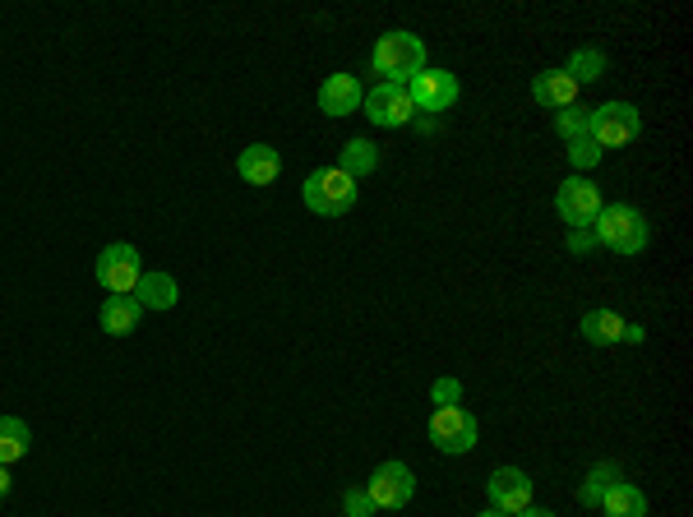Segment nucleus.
Listing matches in <instances>:
<instances>
[{"instance_id":"0eeeda50","label":"nucleus","mask_w":693,"mask_h":517,"mask_svg":"<svg viewBox=\"0 0 693 517\" xmlns=\"http://www.w3.org/2000/svg\"><path fill=\"white\" fill-rule=\"evenodd\" d=\"M139 277H144V264H139V250L135 245L116 241V245H107V250L97 254V282L112 296H130Z\"/></svg>"},{"instance_id":"aec40b11","label":"nucleus","mask_w":693,"mask_h":517,"mask_svg":"<svg viewBox=\"0 0 693 517\" xmlns=\"http://www.w3.org/2000/svg\"><path fill=\"white\" fill-rule=\"evenodd\" d=\"M375 167H379V152H375V144H370V139H351V144L343 148V162H338V171H343V176L361 180V176H370Z\"/></svg>"},{"instance_id":"5701e85b","label":"nucleus","mask_w":693,"mask_h":517,"mask_svg":"<svg viewBox=\"0 0 693 517\" xmlns=\"http://www.w3.org/2000/svg\"><path fill=\"white\" fill-rule=\"evenodd\" d=\"M555 129L564 139H582L587 129H592V107H578V102H574V107L555 112Z\"/></svg>"},{"instance_id":"b1692460","label":"nucleus","mask_w":693,"mask_h":517,"mask_svg":"<svg viewBox=\"0 0 693 517\" xmlns=\"http://www.w3.org/2000/svg\"><path fill=\"white\" fill-rule=\"evenodd\" d=\"M569 162H574L578 171H592V167L601 162V148H597V139H592V135L569 139Z\"/></svg>"},{"instance_id":"c756f323","label":"nucleus","mask_w":693,"mask_h":517,"mask_svg":"<svg viewBox=\"0 0 693 517\" xmlns=\"http://www.w3.org/2000/svg\"><path fill=\"white\" fill-rule=\"evenodd\" d=\"M481 517H508V513H495V508H485V513H481Z\"/></svg>"},{"instance_id":"f03ea898","label":"nucleus","mask_w":693,"mask_h":517,"mask_svg":"<svg viewBox=\"0 0 693 517\" xmlns=\"http://www.w3.org/2000/svg\"><path fill=\"white\" fill-rule=\"evenodd\" d=\"M592 241L615 250V254H643L648 250V218L629 209V203H601V213L592 222Z\"/></svg>"},{"instance_id":"f8f14e48","label":"nucleus","mask_w":693,"mask_h":517,"mask_svg":"<svg viewBox=\"0 0 693 517\" xmlns=\"http://www.w3.org/2000/svg\"><path fill=\"white\" fill-rule=\"evenodd\" d=\"M361 102H366V88L356 84V74H328L324 88H319L324 116H351V112H361Z\"/></svg>"},{"instance_id":"7ed1b4c3","label":"nucleus","mask_w":693,"mask_h":517,"mask_svg":"<svg viewBox=\"0 0 693 517\" xmlns=\"http://www.w3.org/2000/svg\"><path fill=\"white\" fill-rule=\"evenodd\" d=\"M301 199H305V209L319 213V218H343L356 203V180L343 176L338 167H319V171L305 176Z\"/></svg>"},{"instance_id":"423d86ee","label":"nucleus","mask_w":693,"mask_h":517,"mask_svg":"<svg viewBox=\"0 0 693 517\" xmlns=\"http://www.w3.org/2000/svg\"><path fill=\"white\" fill-rule=\"evenodd\" d=\"M555 213L569 222L574 231H587V226L597 222V213H601V190L587 176L564 180V186L555 190Z\"/></svg>"},{"instance_id":"412c9836","label":"nucleus","mask_w":693,"mask_h":517,"mask_svg":"<svg viewBox=\"0 0 693 517\" xmlns=\"http://www.w3.org/2000/svg\"><path fill=\"white\" fill-rule=\"evenodd\" d=\"M564 74H569L578 88L582 84H597L601 74H606V56H601V51H592V46H578L574 56H569V65H564Z\"/></svg>"},{"instance_id":"bb28decb","label":"nucleus","mask_w":693,"mask_h":517,"mask_svg":"<svg viewBox=\"0 0 693 517\" xmlns=\"http://www.w3.org/2000/svg\"><path fill=\"white\" fill-rule=\"evenodd\" d=\"M569 250H574V254H582V250H592V236H587V231H574V236H569Z\"/></svg>"},{"instance_id":"9d476101","label":"nucleus","mask_w":693,"mask_h":517,"mask_svg":"<svg viewBox=\"0 0 693 517\" xmlns=\"http://www.w3.org/2000/svg\"><path fill=\"white\" fill-rule=\"evenodd\" d=\"M361 107H366L370 125H379V129H398V125H407L417 116L412 97H407V88H398V84H375Z\"/></svg>"},{"instance_id":"4468645a","label":"nucleus","mask_w":693,"mask_h":517,"mask_svg":"<svg viewBox=\"0 0 693 517\" xmlns=\"http://www.w3.org/2000/svg\"><path fill=\"white\" fill-rule=\"evenodd\" d=\"M237 171H241L245 186H273L277 171H282V158H277V148H269V144H250V148H241Z\"/></svg>"},{"instance_id":"393cba45","label":"nucleus","mask_w":693,"mask_h":517,"mask_svg":"<svg viewBox=\"0 0 693 517\" xmlns=\"http://www.w3.org/2000/svg\"><path fill=\"white\" fill-rule=\"evenodd\" d=\"M343 513H347V517H375V499L366 495V485L343 489Z\"/></svg>"},{"instance_id":"39448f33","label":"nucleus","mask_w":693,"mask_h":517,"mask_svg":"<svg viewBox=\"0 0 693 517\" xmlns=\"http://www.w3.org/2000/svg\"><path fill=\"white\" fill-rule=\"evenodd\" d=\"M638 129H643V120H638V107L633 102H606V107H592V129L587 135L597 139V148H624L638 139Z\"/></svg>"},{"instance_id":"c85d7f7f","label":"nucleus","mask_w":693,"mask_h":517,"mask_svg":"<svg viewBox=\"0 0 693 517\" xmlns=\"http://www.w3.org/2000/svg\"><path fill=\"white\" fill-rule=\"evenodd\" d=\"M6 495H10V472L0 467V499H6Z\"/></svg>"},{"instance_id":"ddd939ff","label":"nucleus","mask_w":693,"mask_h":517,"mask_svg":"<svg viewBox=\"0 0 693 517\" xmlns=\"http://www.w3.org/2000/svg\"><path fill=\"white\" fill-rule=\"evenodd\" d=\"M532 97H536V107H546V112H564V107H574L578 84H574L564 70H542V74L532 80Z\"/></svg>"},{"instance_id":"f3484780","label":"nucleus","mask_w":693,"mask_h":517,"mask_svg":"<svg viewBox=\"0 0 693 517\" xmlns=\"http://www.w3.org/2000/svg\"><path fill=\"white\" fill-rule=\"evenodd\" d=\"M606 517H648V499H643V489L638 485H629V481H615L606 495H601V504H597Z\"/></svg>"},{"instance_id":"20e7f679","label":"nucleus","mask_w":693,"mask_h":517,"mask_svg":"<svg viewBox=\"0 0 693 517\" xmlns=\"http://www.w3.org/2000/svg\"><path fill=\"white\" fill-rule=\"evenodd\" d=\"M476 439H481V425L472 411H462V407H440L430 416V444L440 449V453H472L476 449Z\"/></svg>"},{"instance_id":"4be33fe9","label":"nucleus","mask_w":693,"mask_h":517,"mask_svg":"<svg viewBox=\"0 0 693 517\" xmlns=\"http://www.w3.org/2000/svg\"><path fill=\"white\" fill-rule=\"evenodd\" d=\"M615 481H620V467H615V462H601V467H592V472H587V481H582V489H578V504L597 508L601 495H606Z\"/></svg>"},{"instance_id":"cd10ccee","label":"nucleus","mask_w":693,"mask_h":517,"mask_svg":"<svg viewBox=\"0 0 693 517\" xmlns=\"http://www.w3.org/2000/svg\"><path fill=\"white\" fill-rule=\"evenodd\" d=\"M513 517H555V513H546V508H532V504H527L523 513H513Z\"/></svg>"},{"instance_id":"f257e3e1","label":"nucleus","mask_w":693,"mask_h":517,"mask_svg":"<svg viewBox=\"0 0 693 517\" xmlns=\"http://www.w3.org/2000/svg\"><path fill=\"white\" fill-rule=\"evenodd\" d=\"M370 61H375V74H384V84L407 88L426 70V42L417 33H407V29H393V33H384L375 42Z\"/></svg>"},{"instance_id":"dca6fc26","label":"nucleus","mask_w":693,"mask_h":517,"mask_svg":"<svg viewBox=\"0 0 693 517\" xmlns=\"http://www.w3.org/2000/svg\"><path fill=\"white\" fill-rule=\"evenodd\" d=\"M130 296L139 300V309H171L176 300H181V287H176L171 273H144Z\"/></svg>"},{"instance_id":"a878e982","label":"nucleus","mask_w":693,"mask_h":517,"mask_svg":"<svg viewBox=\"0 0 693 517\" xmlns=\"http://www.w3.org/2000/svg\"><path fill=\"white\" fill-rule=\"evenodd\" d=\"M458 393H462L458 379H440V383H434V402H440V407H458Z\"/></svg>"},{"instance_id":"2eb2a0df","label":"nucleus","mask_w":693,"mask_h":517,"mask_svg":"<svg viewBox=\"0 0 693 517\" xmlns=\"http://www.w3.org/2000/svg\"><path fill=\"white\" fill-rule=\"evenodd\" d=\"M144 309L135 296H107L102 300V333H112V338H130V333L139 328Z\"/></svg>"},{"instance_id":"1a4fd4ad","label":"nucleus","mask_w":693,"mask_h":517,"mask_svg":"<svg viewBox=\"0 0 693 517\" xmlns=\"http://www.w3.org/2000/svg\"><path fill=\"white\" fill-rule=\"evenodd\" d=\"M407 97H412L417 112L440 116V112H449L453 102H458V80H453L449 70H421L417 80L407 84Z\"/></svg>"},{"instance_id":"9b49d317","label":"nucleus","mask_w":693,"mask_h":517,"mask_svg":"<svg viewBox=\"0 0 693 517\" xmlns=\"http://www.w3.org/2000/svg\"><path fill=\"white\" fill-rule=\"evenodd\" d=\"M485 495H491V508L495 513H523L532 504V476L518 472V467H500L491 472V481H485Z\"/></svg>"},{"instance_id":"a211bd4d","label":"nucleus","mask_w":693,"mask_h":517,"mask_svg":"<svg viewBox=\"0 0 693 517\" xmlns=\"http://www.w3.org/2000/svg\"><path fill=\"white\" fill-rule=\"evenodd\" d=\"M624 319L620 315H610V309H587L582 315V338L592 342V347H615V342H624Z\"/></svg>"},{"instance_id":"6ab92c4d","label":"nucleus","mask_w":693,"mask_h":517,"mask_svg":"<svg viewBox=\"0 0 693 517\" xmlns=\"http://www.w3.org/2000/svg\"><path fill=\"white\" fill-rule=\"evenodd\" d=\"M33 434L29 425H23L19 416H0V467H10V462H19L23 453H29Z\"/></svg>"},{"instance_id":"6e6552de","label":"nucleus","mask_w":693,"mask_h":517,"mask_svg":"<svg viewBox=\"0 0 693 517\" xmlns=\"http://www.w3.org/2000/svg\"><path fill=\"white\" fill-rule=\"evenodd\" d=\"M366 495L375 499V508H407V499L417 495V476L407 462H384V467H375Z\"/></svg>"}]
</instances>
